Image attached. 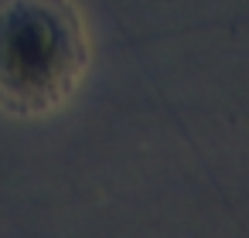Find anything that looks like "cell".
I'll return each instance as SVG.
<instances>
[{
  "instance_id": "6da1fadb",
  "label": "cell",
  "mask_w": 249,
  "mask_h": 238,
  "mask_svg": "<svg viewBox=\"0 0 249 238\" xmlns=\"http://www.w3.org/2000/svg\"><path fill=\"white\" fill-rule=\"evenodd\" d=\"M86 41L69 0H0V106L45 112L82 79Z\"/></svg>"
}]
</instances>
